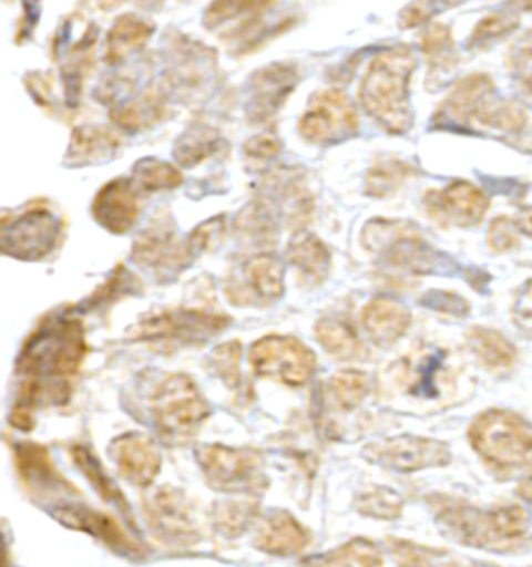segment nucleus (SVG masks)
<instances>
[{
    "instance_id": "nucleus-1",
    "label": "nucleus",
    "mask_w": 532,
    "mask_h": 567,
    "mask_svg": "<svg viewBox=\"0 0 532 567\" xmlns=\"http://www.w3.org/2000/svg\"><path fill=\"white\" fill-rule=\"evenodd\" d=\"M85 351V329L80 318L52 317L30 334L17 364L21 384L11 412L16 429H32L33 412L40 401L49 400L52 405L69 401Z\"/></svg>"
},
{
    "instance_id": "nucleus-2",
    "label": "nucleus",
    "mask_w": 532,
    "mask_h": 567,
    "mask_svg": "<svg viewBox=\"0 0 532 567\" xmlns=\"http://www.w3.org/2000/svg\"><path fill=\"white\" fill-rule=\"evenodd\" d=\"M429 507L441 533L470 549L510 555L532 543L531 512L522 503L479 507L460 497L431 495Z\"/></svg>"
},
{
    "instance_id": "nucleus-3",
    "label": "nucleus",
    "mask_w": 532,
    "mask_h": 567,
    "mask_svg": "<svg viewBox=\"0 0 532 567\" xmlns=\"http://www.w3.org/2000/svg\"><path fill=\"white\" fill-rule=\"evenodd\" d=\"M416 65L415 51L401 44L379 52L366 68L358 101L366 115L377 121V125L387 134H408L415 123L410 106V80Z\"/></svg>"
},
{
    "instance_id": "nucleus-4",
    "label": "nucleus",
    "mask_w": 532,
    "mask_h": 567,
    "mask_svg": "<svg viewBox=\"0 0 532 567\" xmlns=\"http://www.w3.org/2000/svg\"><path fill=\"white\" fill-rule=\"evenodd\" d=\"M514 101H501L495 82L484 73H472L460 80L441 102L434 113V127L472 132L474 127H487L508 132L514 123Z\"/></svg>"
},
{
    "instance_id": "nucleus-5",
    "label": "nucleus",
    "mask_w": 532,
    "mask_h": 567,
    "mask_svg": "<svg viewBox=\"0 0 532 567\" xmlns=\"http://www.w3.org/2000/svg\"><path fill=\"white\" fill-rule=\"evenodd\" d=\"M468 441L487 466L503 472L524 470L532 455V424L512 410H484L472 420Z\"/></svg>"
},
{
    "instance_id": "nucleus-6",
    "label": "nucleus",
    "mask_w": 532,
    "mask_h": 567,
    "mask_svg": "<svg viewBox=\"0 0 532 567\" xmlns=\"http://www.w3.org/2000/svg\"><path fill=\"white\" fill-rule=\"evenodd\" d=\"M362 246L382 258L385 267L408 275H429L441 268L453 267L420 234V229L406 220L375 218L365 227Z\"/></svg>"
},
{
    "instance_id": "nucleus-7",
    "label": "nucleus",
    "mask_w": 532,
    "mask_h": 567,
    "mask_svg": "<svg viewBox=\"0 0 532 567\" xmlns=\"http://www.w3.org/2000/svg\"><path fill=\"white\" fill-rule=\"evenodd\" d=\"M150 410L161 439L173 447L190 443L211 416L208 401L187 374H171L161 381Z\"/></svg>"
},
{
    "instance_id": "nucleus-8",
    "label": "nucleus",
    "mask_w": 532,
    "mask_h": 567,
    "mask_svg": "<svg viewBox=\"0 0 532 567\" xmlns=\"http://www.w3.org/2000/svg\"><path fill=\"white\" fill-rule=\"evenodd\" d=\"M196 460L206 483L221 493L248 495L249 499H256L268 486L258 451L200 445Z\"/></svg>"
},
{
    "instance_id": "nucleus-9",
    "label": "nucleus",
    "mask_w": 532,
    "mask_h": 567,
    "mask_svg": "<svg viewBox=\"0 0 532 567\" xmlns=\"http://www.w3.org/2000/svg\"><path fill=\"white\" fill-rule=\"evenodd\" d=\"M229 317L196 310V308H177L156 317L144 318L127 331L132 341L150 343H182L198 346L215 334L223 333L229 327Z\"/></svg>"
},
{
    "instance_id": "nucleus-10",
    "label": "nucleus",
    "mask_w": 532,
    "mask_h": 567,
    "mask_svg": "<svg viewBox=\"0 0 532 567\" xmlns=\"http://www.w3.org/2000/svg\"><path fill=\"white\" fill-rule=\"evenodd\" d=\"M249 367L254 374L275 379L287 386H301L315 374V351L294 337L268 334L249 348Z\"/></svg>"
},
{
    "instance_id": "nucleus-11",
    "label": "nucleus",
    "mask_w": 532,
    "mask_h": 567,
    "mask_svg": "<svg viewBox=\"0 0 532 567\" xmlns=\"http://www.w3.org/2000/svg\"><path fill=\"white\" fill-rule=\"evenodd\" d=\"M360 127L358 113L337 87L320 90L310 96L306 113L299 117L298 132L306 142L316 146H329L356 135Z\"/></svg>"
},
{
    "instance_id": "nucleus-12",
    "label": "nucleus",
    "mask_w": 532,
    "mask_h": 567,
    "mask_svg": "<svg viewBox=\"0 0 532 567\" xmlns=\"http://www.w3.org/2000/svg\"><path fill=\"white\" fill-rule=\"evenodd\" d=\"M144 514L150 530L163 545L187 549L202 538L196 512L180 488H156L144 499Z\"/></svg>"
},
{
    "instance_id": "nucleus-13",
    "label": "nucleus",
    "mask_w": 532,
    "mask_h": 567,
    "mask_svg": "<svg viewBox=\"0 0 532 567\" xmlns=\"http://www.w3.org/2000/svg\"><path fill=\"white\" fill-rule=\"evenodd\" d=\"M285 270L275 254H252L248 260L232 268L225 281V296L239 308H265L279 300L285 291Z\"/></svg>"
},
{
    "instance_id": "nucleus-14",
    "label": "nucleus",
    "mask_w": 532,
    "mask_h": 567,
    "mask_svg": "<svg viewBox=\"0 0 532 567\" xmlns=\"http://www.w3.org/2000/svg\"><path fill=\"white\" fill-rule=\"evenodd\" d=\"M132 260L158 281H171L183 268L190 267L194 256L190 254L187 241L183 244L180 239L171 218H154L149 229L135 239Z\"/></svg>"
},
{
    "instance_id": "nucleus-15",
    "label": "nucleus",
    "mask_w": 532,
    "mask_h": 567,
    "mask_svg": "<svg viewBox=\"0 0 532 567\" xmlns=\"http://www.w3.org/2000/svg\"><path fill=\"white\" fill-rule=\"evenodd\" d=\"M63 223L49 208H30L16 220H2V251L19 260H42L61 239Z\"/></svg>"
},
{
    "instance_id": "nucleus-16",
    "label": "nucleus",
    "mask_w": 532,
    "mask_h": 567,
    "mask_svg": "<svg viewBox=\"0 0 532 567\" xmlns=\"http://www.w3.org/2000/svg\"><path fill=\"white\" fill-rule=\"evenodd\" d=\"M365 457L377 466L391 467L398 472H420L429 467L448 466L451 462V451L443 441L403 434L368 445Z\"/></svg>"
},
{
    "instance_id": "nucleus-17",
    "label": "nucleus",
    "mask_w": 532,
    "mask_h": 567,
    "mask_svg": "<svg viewBox=\"0 0 532 567\" xmlns=\"http://www.w3.org/2000/svg\"><path fill=\"white\" fill-rule=\"evenodd\" d=\"M17 474L28 495L38 503L52 507L66 503L69 497H78L75 486L66 483L52 464L49 451L35 443H21L16 447Z\"/></svg>"
},
{
    "instance_id": "nucleus-18",
    "label": "nucleus",
    "mask_w": 532,
    "mask_h": 567,
    "mask_svg": "<svg viewBox=\"0 0 532 567\" xmlns=\"http://www.w3.org/2000/svg\"><path fill=\"white\" fill-rule=\"evenodd\" d=\"M424 210L437 227H474L479 225L491 202L481 187L468 182H453L443 189L424 194Z\"/></svg>"
},
{
    "instance_id": "nucleus-19",
    "label": "nucleus",
    "mask_w": 532,
    "mask_h": 567,
    "mask_svg": "<svg viewBox=\"0 0 532 567\" xmlns=\"http://www.w3.org/2000/svg\"><path fill=\"white\" fill-rule=\"evenodd\" d=\"M299 71L294 63H270L258 69L246 85V118L252 125L268 123L296 90Z\"/></svg>"
},
{
    "instance_id": "nucleus-20",
    "label": "nucleus",
    "mask_w": 532,
    "mask_h": 567,
    "mask_svg": "<svg viewBox=\"0 0 532 567\" xmlns=\"http://www.w3.org/2000/svg\"><path fill=\"white\" fill-rule=\"evenodd\" d=\"M50 514L57 517L66 528L92 534V536L102 540L106 547H111V549L125 555V557L140 559L146 553L144 547L137 540H133L132 536L125 533L113 517L100 514L96 509L88 507L85 503L66 501V503L52 507Z\"/></svg>"
},
{
    "instance_id": "nucleus-21",
    "label": "nucleus",
    "mask_w": 532,
    "mask_h": 567,
    "mask_svg": "<svg viewBox=\"0 0 532 567\" xmlns=\"http://www.w3.org/2000/svg\"><path fill=\"white\" fill-rule=\"evenodd\" d=\"M109 453L119 467V474L133 486H150L161 472V451L144 433H125L111 443Z\"/></svg>"
},
{
    "instance_id": "nucleus-22",
    "label": "nucleus",
    "mask_w": 532,
    "mask_h": 567,
    "mask_svg": "<svg viewBox=\"0 0 532 567\" xmlns=\"http://www.w3.org/2000/svg\"><path fill=\"white\" fill-rule=\"evenodd\" d=\"M92 215L109 234H127L140 217L137 189L132 179H115L104 185L94 198Z\"/></svg>"
},
{
    "instance_id": "nucleus-23",
    "label": "nucleus",
    "mask_w": 532,
    "mask_h": 567,
    "mask_svg": "<svg viewBox=\"0 0 532 567\" xmlns=\"http://www.w3.org/2000/svg\"><path fill=\"white\" fill-rule=\"evenodd\" d=\"M313 540L310 530L289 512H273L254 534V547L279 557H291L306 549Z\"/></svg>"
},
{
    "instance_id": "nucleus-24",
    "label": "nucleus",
    "mask_w": 532,
    "mask_h": 567,
    "mask_svg": "<svg viewBox=\"0 0 532 567\" xmlns=\"http://www.w3.org/2000/svg\"><path fill=\"white\" fill-rule=\"evenodd\" d=\"M360 322L365 327L368 339L375 346L389 348L408 333V329L412 324V317H410L408 308L401 306L399 301L389 300V298H375L362 308Z\"/></svg>"
},
{
    "instance_id": "nucleus-25",
    "label": "nucleus",
    "mask_w": 532,
    "mask_h": 567,
    "mask_svg": "<svg viewBox=\"0 0 532 567\" xmlns=\"http://www.w3.org/2000/svg\"><path fill=\"white\" fill-rule=\"evenodd\" d=\"M458 386V372L449 367V351L432 348L412 368L410 393L418 400L439 401Z\"/></svg>"
},
{
    "instance_id": "nucleus-26",
    "label": "nucleus",
    "mask_w": 532,
    "mask_h": 567,
    "mask_svg": "<svg viewBox=\"0 0 532 567\" xmlns=\"http://www.w3.org/2000/svg\"><path fill=\"white\" fill-rule=\"evenodd\" d=\"M121 148V137L102 125H80L71 134L65 165L88 167L115 158Z\"/></svg>"
},
{
    "instance_id": "nucleus-27",
    "label": "nucleus",
    "mask_w": 532,
    "mask_h": 567,
    "mask_svg": "<svg viewBox=\"0 0 532 567\" xmlns=\"http://www.w3.org/2000/svg\"><path fill=\"white\" fill-rule=\"evenodd\" d=\"M273 200L279 204L289 227H301L315 213V198L298 171H282L268 179Z\"/></svg>"
},
{
    "instance_id": "nucleus-28",
    "label": "nucleus",
    "mask_w": 532,
    "mask_h": 567,
    "mask_svg": "<svg viewBox=\"0 0 532 567\" xmlns=\"http://www.w3.org/2000/svg\"><path fill=\"white\" fill-rule=\"evenodd\" d=\"M420 51L427 59V85L429 90H437L446 84L449 75L458 69L460 54L451 30L443 23H432L424 34L420 35Z\"/></svg>"
},
{
    "instance_id": "nucleus-29",
    "label": "nucleus",
    "mask_w": 532,
    "mask_h": 567,
    "mask_svg": "<svg viewBox=\"0 0 532 567\" xmlns=\"http://www.w3.org/2000/svg\"><path fill=\"white\" fill-rule=\"evenodd\" d=\"M466 343L487 372L505 377L514 370L518 351L514 343L499 331L487 327H472L466 333Z\"/></svg>"
},
{
    "instance_id": "nucleus-30",
    "label": "nucleus",
    "mask_w": 532,
    "mask_h": 567,
    "mask_svg": "<svg viewBox=\"0 0 532 567\" xmlns=\"http://www.w3.org/2000/svg\"><path fill=\"white\" fill-rule=\"evenodd\" d=\"M165 117L166 92H163L161 87H152V90L149 87L144 94H140L133 101L119 104L111 113V118L115 121L116 125L132 134L149 130Z\"/></svg>"
},
{
    "instance_id": "nucleus-31",
    "label": "nucleus",
    "mask_w": 532,
    "mask_h": 567,
    "mask_svg": "<svg viewBox=\"0 0 532 567\" xmlns=\"http://www.w3.org/2000/svg\"><path fill=\"white\" fill-rule=\"evenodd\" d=\"M287 260L313 285H320L331 270V251L310 234H298L287 246Z\"/></svg>"
},
{
    "instance_id": "nucleus-32",
    "label": "nucleus",
    "mask_w": 532,
    "mask_h": 567,
    "mask_svg": "<svg viewBox=\"0 0 532 567\" xmlns=\"http://www.w3.org/2000/svg\"><path fill=\"white\" fill-rule=\"evenodd\" d=\"M71 457H73L75 466L80 467L83 476L88 478V483L94 486V491L99 493L100 497L106 501V503H111L113 507H116V512L125 517L132 526H135L130 503L123 497V493L119 491L115 481L106 474V470L100 464L99 457L88 447H83V445H73L71 447Z\"/></svg>"
},
{
    "instance_id": "nucleus-33",
    "label": "nucleus",
    "mask_w": 532,
    "mask_h": 567,
    "mask_svg": "<svg viewBox=\"0 0 532 567\" xmlns=\"http://www.w3.org/2000/svg\"><path fill=\"white\" fill-rule=\"evenodd\" d=\"M152 34H154V25L146 19L121 16L106 35V51H104L106 63L115 65L125 61L133 52L144 49Z\"/></svg>"
},
{
    "instance_id": "nucleus-34",
    "label": "nucleus",
    "mask_w": 532,
    "mask_h": 567,
    "mask_svg": "<svg viewBox=\"0 0 532 567\" xmlns=\"http://www.w3.org/2000/svg\"><path fill=\"white\" fill-rule=\"evenodd\" d=\"M387 550L398 567H474L468 559L448 549H434L403 538H387Z\"/></svg>"
},
{
    "instance_id": "nucleus-35",
    "label": "nucleus",
    "mask_w": 532,
    "mask_h": 567,
    "mask_svg": "<svg viewBox=\"0 0 532 567\" xmlns=\"http://www.w3.org/2000/svg\"><path fill=\"white\" fill-rule=\"evenodd\" d=\"M382 550L368 538H354L337 549L306 557L298 567H381Z\"/></svg>"
},
{
    "instance_id": "nucleus-36",
    "label": "nucleus",
    "mask_w": 532,
    "mask_h": 567,
    "mask_svg": "<svg viewBox=\"0 0 532 567\" xmlns=\"http://www.w3.org/2000/svg\"><path fill=\"white\" fill-rule=\"evenodd\" d=\"M237 237L254 250L273 248L277 241V225L265 202H252L233 223Z\"/></svg>"
},
{
    "instance_id": "nucleus-37",
    "label": "nucleus",
    "mask_w": 532,
    "mask_h": 567,
    "mask_svg": "<svg viewBox=\"0 0 532 567\" xmlns=\"http://www.w3.org/2000/svg\"><path fill=\"white\" fill-rule=\"evenodd\" d=\"M94 47H96V28L90 25L88 34L82 35V40L65 52L63 84H65L66 102L73 109L80 104V99H82L83 80L88 75V69L92 65Z\"/></svg>"
},
{
    "instance_id": "nucleus-38",
    "label": "nucleus",
    "mask_w": 532,
    "mask_h": 567,
    "mask_svg": "<svg viewBox=\"0 0 532 567\" xmlns=\"http://www.w3.org/2000/svg\"><path fill=\"white\" fill-rule=\"evenodd\" d=\"M316 341L335 360H356L362 343L346 318H320L315 324Z\"/></svg>"
},
{
    "instance_id": "nucleus-39",
    "label": "nucleus",
    "mask_w": 532,
    "mask_h": 567,
    "mask_svg": "<svg viewBox=\"0 0 532 567\" xmlns=\"http://www.w3.org/2000/svg\"><path fill=\"white\" fill-rule=\"evenodd\" d=\"M225 148L223 137L206 125H192L175 144V161L185 168L196 167L206 158L215 156L216 152Z\"/></svg>"
},
{
    "instance_id": "nucleus-40",
    "label": "nucleus",
    "mask_w": 532,
    "mask_h": 567,
    "mask_svg": "<svg viewBox=\"0 0 532 567\" xmlns=\"http://www.w3.org/2000/svg\"><path fill=\"white\" fill-rule=\"evenodd\" d=\"M213 526L227 538H237L248 533L258 517V503L254 499L221 501L213 507Z\"/></svg>"
},
{
    "instance_id": "nucleus-41",
    "label": "nucleus",
    "mask_w": 532,
    "mask_h": 567,
    "mask_svg": "<svg viewBox=\"0 0 532 567\" xmlns=\"http://www.w3.org/2000/svg\"><path fill=\"white\" fill-rule=\"evenodd\" d=\"M132 184L135 189L154 194V192H165V189H175L183 184L182 171L165 161L158 158H142L135 163L132 173Z\"/></svg>"
},
{
    "instance_id": "nucleus-42",
    "label": "nucleus",
    "mask_w": 532,
    "mask_h": 567,
    "mask_svg": "<svg viewBox=\"0 0 532 567\" xmlns=\"http://www.w3.org/2000/svg\"><path fill=\"white\" fill-rule=\"evenodd\" d=\"M412 173H415V167L403 161L382 158L366 173L365 192L372 198H387L393 192H398Z\"/></svg>"
},
{
    "instance_id": "nucleus-43",
    "label": "nucleus",
    "mask_w": 532,
    "mask_h": 567,
    "mask_svg": "<svg viewBox=\"0 0 532 567\" xmlns=\"http://www.w3.org/2000/svg\"><path fill=\"white\" fill-rule=\"evenodd\" d=\"M370 393V377L360 370H341L329 381V398L335 408L349 412L356 410Z\"/></svg>"
},
{
    "instance_id": "nucleus-44",
    "label": "nucleus",
    "mask_w": 532,
    "mask_h": 567,
    "mask_svg": "<svg viewBox=\"0 0 532 567\" xmlns=\"http://www.w3.org/2000/svg\"><path fill=\"white\" fill-rule=\"evenodd\" d=\"M520 25L514 13H493L479 21L468 40V51H484L514 32Z\"/></svg>"
},
{
    "instance_id": "nucleus-45",
    "label": "nucleus",
    "mask_w": 532,
    "mask_h": 567,
    "mask_svg": "<svg viewBox=\"0 0 532 567\" xmlns=\"http://www.w3.org/2000/svg\"><path fill=\"white\" fill-rule=\"evenodd\" d=\"M356 509L362 516L377 517V519H396L401 516L403 503L399 499L398 493L385 486H370L366 488L358 499Z\"/></svg>"
},
{
    "instance_id": "nucleus-46",
    "label": "nucleus",
    "mask_w": 532,
    "mask_h": 567,
    "mask_svg": "<svg viewBox=\"0 0 532 567\" xmlns=\"http://www.w3.org/2000/svg\"><path fill=\"white\" fill-rule=\"evenodd\" d=\"M239 360H242V343L239 341H227V343L215 348V351L211 353L208 367L223 383L227 384V389H237L242 383Z\"/></svg>"
},
{
    "instance_id": "nucleus-47",
    "label": "nucleus",
    "mask_w": 532,
    "mask_h": 567,
    "mask_svg": "<svg viewBox=\"0 0 532 567\" xmlns=\"http://www.w3.org/2000/svg\"><path fill=\"white\" fill-rule=\"evenodd\" d=\"M505 65L515 82L532 94V28L510 47Z\"/></svg>"
},
{
    "instance_id": "nucleus-48",
    "label": "nucleus",
    "mask_w": 532,
    "mask_h": 567,
    "mask_svg": "<svg viewBox=\"0 0 532 567\" xmlns=\"http://www.w3.org/2000/svg\"><path fill=\"white\" fill-rule=\"evenodd\" d=\"M225 229H227V217L225 215L208 218L206 223L198 225L185 239L190 254L196 258L204 251L215 250L216 246H221V241L225 239Z\"/></svg>"
},
{
    "instance_id": "nucleus-49",
    "label": "nucleus",
    "mask_w": 532,
    "mask_h": 567,
    "mask_svg": "<svg viewBox=\"0 0 532 567\" xmlns=\"http://www.w3.org/2000/svg\"><path fill=\"white\" fill-rule=\"evenodd\" d=\"M520 229L514 217H498L491 220L487 244L495 254H508L520 246Z\"/></svg>"
},
{
    "instance_id": "nucleus-50",
    "label": "nucleus",
    "mask_w": 532,
    "mask_h": 567,
    "mask_svg": "<svg viewBox=\"0 0 532 567\" xmlns=\"http://www.w3.org/2000/svg\"><path fill=\"white\" fill-rule=\"evenodd\" d=\"M282 152V142L277 140V135L258 134L249 137L244 144V158L248 161L252 167L266 165L268 161H273L277 154Z\"/></svg>"
},
{
    "instance_id": "nucleus-51",
    "label": "nucleus",
    "mask_w": 532,
    "mask_h": 567,
    "mask_svg": "<svg viewBox=\"0 0 532 567\" xmlns=\"http://www.w3.org/2000/svg\"><path fill=\"white\" fill-rule=\"evenodd\" d=\"M420 301H422V306H429L432 310L446 312V315H451V317H466L468 310H470L468 301L462 300L456 293H448V291H431Z\"/></svg>"
},
{
    "instance_id": "nucleus-52",
    "label": "nucleus",
    "mask_w": 532,
    "mask_h": 567,
    "mask_svg": "<svg viewBox=\"0 0 532 567\" xmlns=\"http://www.w3.org/2000/svg\"><path fill=\"white\" fill-rule=\"evenodd\" d=\"M514 324L532 339V279L520 287L512 308Z\"/></svg>"
},
{
    "instance_id": "nucleus-53",
    "label": "nucleus",
    "mask_w": 532,
    "mask_h": 567,
    "mask_svg": "<svg viewBox=\"0 0 532 567\" xmlns=\"http://www.w3.org/2000/svg\"><path fill=\"white\" fill-rule=\"evenodd\" d=\"M432 13H434V11L429 7V2L410 4V7H406V9L401 11V28H416V25L429 21V19L432 18Z\"/></svg>"
},
{
    "instance_id": "nucleus-54",
    "label": "nucleus",
    "mask_w": 532,
    "mask_h": 567,
    "mask_svg": "<svg viewBox=\"0 0 532 567\" xmlns=\"http://www.w3.org/2000/svg\"><path fill=\"white\" fill-rule=\"evenodd\" d=\"M515 497L524 501V505L529 507V512L532 514V476H526V478H522L520 483L515 484Z\"/></svg>"
},
{
    "instance_id": "nucleus-55",
    "label": "nucleus",
    "mask_w": 532,
    "mask_h": 567,
    "mask_svg": "<svg viewBox=\"0 0 532 567\" xmlns=\"http://www.w3.org/2000/svg\"><path fill=\"white\" fill-rule=\"evenodd\" d=\"M514 220L515 225H518V229H520V234L532 237V210L520 213L518 217H514Z\"/></svg>"
},
{
    "instance_id": "nucleus-56",
    "label": "nucleus",
    "mask_w": 532,
    "mask_h": 567,
    "mask_svg": "<svg viewBox=\"0 0 532 567\" xmlns=\"http://www.w3.org/2000/svg\"><path fill=\"white\" fill-rule=\"evenodd\" d=\"M522 4V9H526V11H532V2H520Z\"/></svg>"
},
{
    "instance_id": "nucleus-57",
    "label": "nucleus",
    "mask_w": 532,
    "mask_h": 567,
    "mask_svg": "<svg viewBox=\"0 0 532 567\" xmlns=\"http://www.w3.org/2000/svg\"><path fill=\"white\" fill-rule=\"evenodd\" d=\"M524 470H526V472H529V476H532V455H531V460H529V464H526V467H524Z\"/></svg>"
}]
</instances>
